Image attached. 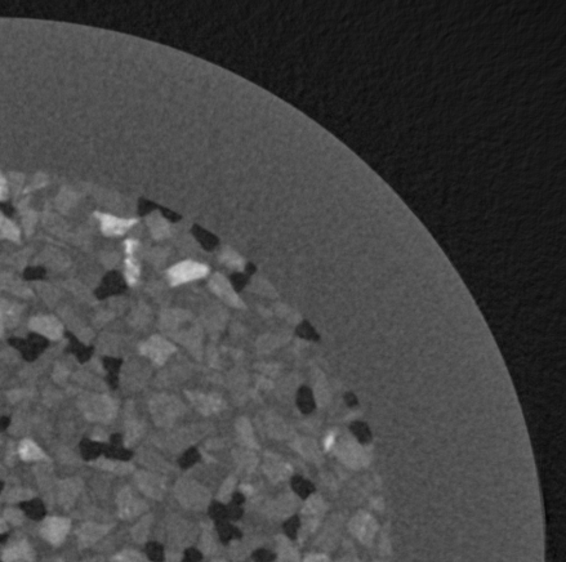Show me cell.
Returning a JSON list of instances; mask_svg holds the SVG:
<instances>
[{
  "label": "cell",
  "instance_id": "6da1fadb",
  "mask_svg": "<svg viewBox=\"0 0 566 562\" xmlns=\"http://www.w3.org/2000/svg\"><path fill=\"white\" fill-rule=\"evenodd\" d=\"M208 272L209 268L205 264L193 261H185L174 264L168 269V279H169L170 284L175 286L201 279V277L206 276Z\"/></svg>",
  "mask_w": 566,
  "mask_h": 562
},
{
  "label": "cell",
  "instance_id": "7a4b0ae2",
  "mask_svg": "<svg viewBox=\"0 0 566 562\" xmlns=\"http://www.w3.org/2000/svg\"><path fill=\"white\" fill-rule=\"evenodd\" d=\"M70 529V521L66 518H47L42 525V535L52 544H60L66 538Z\"/></svg>",
  "mask_w": 566,
  "mask_h": 562
},
{
  "label": "cell",
  "instance_id": "3957f363",
  "mask_svg": "<svg viewBox=\"0 0 566 562\" xmlns=\"http://www.w3.org/2000/svg\"><path fill=\"white\" fill-rule=\"evenodd\" d=\"M98 217L101 220L102 231L107 236L123 235L136 223V220H123L110 214H98Z\"/></svg>",
  "mask_w": 566,
  "mask_h": 562
},
{
  "label": "cell",
  "instance_id": "277c9868",
  "mask_svg": "<svg viewBox=\"0 0 566 562\" xmlns=\"http://www.w3.org/2000/svg\"><path fill=\"white\" fill-rule=\"evenodd\" d=\"M3 558L6 562H29L32 558V551L26 541H21L17 546L7 549Z\"/></svg>",
  "mask_w": 566,
  "mask_h": 562
},
{
  "label": "cell",
  "instance_id": "5b68a950",
  "mask_svg": "<svg viewBox=\"0 0 566 562\" xmlns=\"http://www.w3.org/2000/svg\"><path fill=\"white\" fill-rule=\"evenodd\" d=\"M20 455L24 460H39L44 458V454L35 442L31 440H24L20 445Z\"/></svg>",
  "mask_w": 566,
  "mask_h": 562
},
{
  "label": "cell",
  "instance_id": "8992f818",
  "mask_svg": "<svg viewBox=\"0 0 566 562\" xmlns=\"http://www.w3.org/2000/svg\"><path fill=\"white\" fill-rule=\"evenodd\" d=\"M126 277H127V281H128L131 285H134V284L138 281L139 266L138 263H137L136 259H134L132 256H128V258L126 259Z\"/></svg>",
  "mask_w": 566,
  "mask_h": 562
},
{
  "label": "cell",
  "instance_id": "52a82bcc",
  "mask_svg": "<svg viewBox=\"0 0 566 562\" xmlns=\"http://www.w3.org/2000/svg\"><path fill=\"white\" fill-rule=\"evenodd\" d=\"M351 431L355 433V436L358 437L359 441L363 442V444H366V442L370 441V439H372L370 429L368 428V426H366L365 423H361V422H355V423L351 426Z\"/></svg>",
  "mask_w": 566,
  "mask_h": 562
},
{
  "label": "cell",
  "instance_id": "ba28073f",
  "mask_svg": "<svg viewBox=\"0 0 566 562\" xmlns=\"http://www.w3.org/2000/svg\"><path fill=\"white\" fill-rule=\"evenodd\" d=\"M102 534H103V529H99L98 526L88 525L83 529L81 535H83V538L89 539V540H96V539H98Z\"/></svg>",
  "mask_w": 566,
  "mask_h": 562
},
{
  "label": "cell",
  "instance_id": "9c48e42d",
  "mask_svg": "<svg viewBox=\"0 0 566 562\" xmlns=\"http://www.w3.org/2000/svg\"><path fill=\"white\" fill-rule=\"evenodd\" d=\"M116 562H146L137 552H126L116 557Z\"/></svg>",
  "mask_w": 566,
  "mask_h": 562
},
{
  "label": "cell",
  "instance_id": "30bf717a",
  "mask_svg": "<svg viewBox=\"0 0 566 562\" xmlns=\"http://www.w3.org/2000/svg\"><path fill=\"white\" fill-rule=\"evenodd\" d=\"M8 194V187H7V182L3 178V175L0 174V200H4Z\"/></svg>",
  "mask_w": 566,
  "mask_h": 562
},
{
  "label": "cell",
  "instance_id": "8fae6325",
  "mask_svg": "<svg viewBox=\"0 0 566 562\" xmlns=\"http://www.w3.org/2000/svg\"><path fill=\"white\" fill-rule=\"evenodd\" d=\"M136 248H137V241L128 240L126 243V250H127V254H128V256H132V254H133V251H134V249H136Z\"/></svg>",
  "mask_w": 566,
  "mask_h": 562
}]
</instances>
